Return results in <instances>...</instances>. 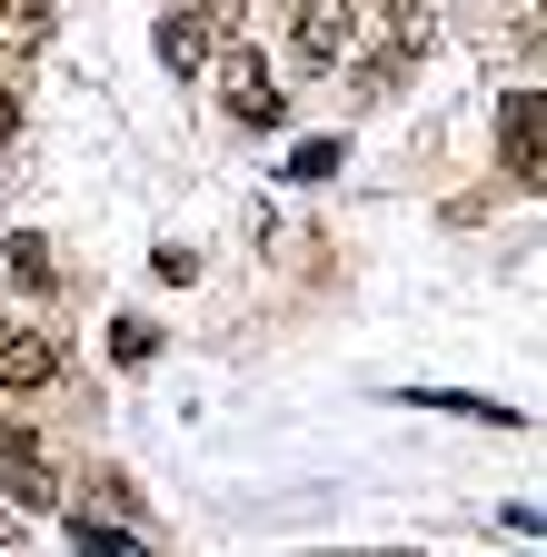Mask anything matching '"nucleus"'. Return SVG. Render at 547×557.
I'll return each mask as SVG.
<instances>
[{"instance_id": "f257e3e1", "label": "nucleus", "mask_w": 547, "mask_h": 557, "mask_svg": "<svg viewBox=\"0 0 547 557\" xmlns=\"http://www.w3.org/2000/svg\"><path fill=\"white\" fill-rule=\"evenodd\" d=\"M220 30H229V0H210V11H170L160 21V60L179 70V81H199L210 50H220Z\"/></svg>"}, {"instance_id": "f03ea898", "label": "nucleus", "mask_w": 547, "mask_h": 557, "mask_svg": "<svg viewBox=\"0 0 547 557\" xmlns=\"http://www.w3.org/2000/svg\"><path fill=\"white\" fill-rule=\"evenodd\" d=\"M60 379V338L50 329H0V398H30Z\"/></svg>"}, {"instance_id": "7ed1b4c3", "label": "nucleus", "mask_w": 547, "mask_h": 557, "mask_svg": "<svg viewBox=\"0 0 547 557\" xmlns=\"http://www.w3.org/2000/svg\"><path fill=\"white\" fill-rule=\"evenodd\" d=\"M349 30H359L349 0H299V11H289V40H299V60H309V70H328L338 50H349Z\"/></svg>"}, {"instance_id": "20e7f679", "label": "nucleus", "mask_w": 547, "mask_h": 557, "mask_svg": "<svg viewBox=\"0 0 547 557\" xmlns=\"http://www.w3.org/2000/svg\"><path fill=\"white\" fill-rule=\"evenodd\" d=\"M498 150H508V170H518L527 189L547 180V160H537V150H547V110H537V90H518V100H508V120H498Z\"/></svg>"}, {"instance_id": "39448f33", "label": "nucleus", "mask_w": 547, "mask_h": 557, "mask_svg": "<svg viewBox=\"0 0 547 557\" xmlns=\"http://www.w3.org/2000/svg\"><path fill=\"white\" fill-rule=\"evenodd\" d=\"M0 487L21 508H50V458H40V438H21V418H0Z\"/></svg>"}, {"instance_id": "423d86ee", "label": "nucleus", "mask_w": 547, "mask_h": 557, "mask_svg": "<svg viewBox=\"0 0 547 557\" xmlns=\"http://www.w3.org/2000/svg\"><path fill=\"white\" fill-rule=\"evenodd\" d=\"M220 81H229V120H249V129H269V120L289 110V100H279V81H269V60H249V50H229Z\"/></svg>"}, {"instance_id": "0eeeda50", "label": "nucleus", "mask_w": 547, "mask_h": 557, "mask_svg": "<svg viewBox=\"0 0 547 557\" xmlns=\"http://www.w3.org/2000/svg\"><path fill=\"white\" fill-rule=\"evenodd\" d=\"M71 557H150V547H140V537H129V528H110V518L90 508V518L71 528Z\"/></svg>"}, {"instance_id": "6e6552de", "label": "nucleus", "mask_w": 547, "mask_h": 557, "mask_svg": "<svg viewBox=\"0 0 547 557\" xmlns=\"http://www.w3.org/2000/svg\"><path fill=\"white\" fill-rule=\"evenodd\" d=\"M110 359H120V369H150V359H160V329H150V319H120V329H110Z\"/></svg>"}, {"instance_id": "1a4fd4ad", "label": "nucleus", "mask_w": 547, "mask_h": 557, "mask_svg": "<svg viewBox=\"0 0 547 557\" xmlns=\"http://www.w3.org/2000/svg\"><path fill=\"white\" fill-rule=\"evenodd\" d=\"M11 278H21V289H50V249L40 239H11Z\"/></svg>"}, {"instance_id": "9d476101", "label": "nucleus", "mask_w": 547, "mask_h": 557, "mask_svg": "<svg viewBox=\"0 0 547 557\" xmlns=\"http://www.w3.org/2000/svg\"><path fill=\"white\" fill-rule=\"evenodd\" d=\"M338 160H349V150H338V139H299V160H289V170H299V180H328Z\"/></svg>"}, {"instance_id": "9b49d317", "label": "nucleus", "mask_w": 547, "mask_h": 557, "mask_svg": "<svg viewBox=\"0 0 547 557\" xmlns=\"http://www.w3.org/2000/svg\"><path fill=\"white\" fill-rule=\"evenodd\" d=\"M11 129H21V90H11V81H0V139H11Z\"/></svg>"}, {"instance_id": "f8f14e48", "label": "nucleus", "mask_w": 547, "mask_h": 557, "mask_svg": "<svg viewBox=\"0 0 547 557\" xmlns=\"http://www.w3.org/2000/svg\"><path fill=\"white\" fill-rule=\"evenodd\" d=\"M0 11H11V0H0Z\"/></svg>"}]
</instances>
